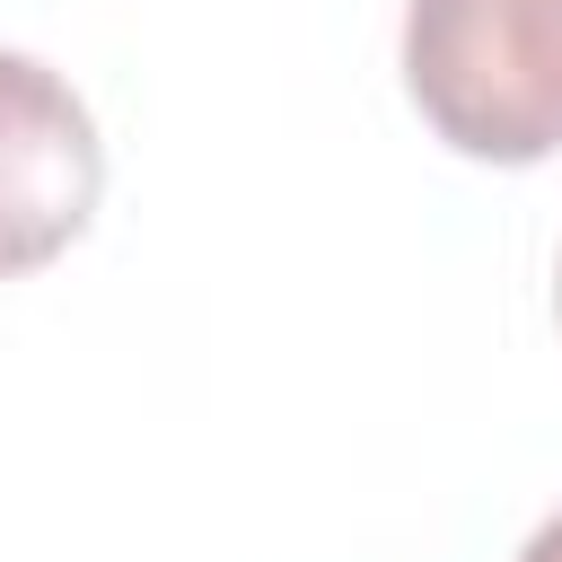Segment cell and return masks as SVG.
<instances>
[{"instance_id": "cell-4", "label": "cell", "mask_w": 562, "mask_h": 562, "mask_svg": "<svg viewBox=\"0 0 562 562\" xmlns=\"http://www.w3.org/2000/svg\"><path fill=\"white\" fill-rule=\"evenodd\" d=\"M553 316H562V272H553Z\"/></svg>"}, {"instance_id": "cell-3", "label": "cell", "mask_w": 562, "mask_h": 562, "mask_svg": "<svg viewBox=\"0 0 562 562\" xmlns=\"http://www.w3.org/2000/svg\"><path fill=\"white\" fill-rule=\"evenodd\" d=\"M518 562H562V509H553V518H544V527L518 544Z\"/></svg>"}, {"instance_id": "cell-2", "label": "cell", "mask_w": 562, "mask_h": 562, "mask_svg": "<svg viewBox=\"0 0 562 562\" xmlns=\"http://www.w3.org/2000/svg\"><path fill=\"white\" fill-rule=\"evenodd\" d=\"M105 193V140L61 70L0 53V281L53 263Z\"/></svg>"}, {"instance_id": "cell-1", "label": "cell", "mask_w": 562, "mask_h": 562, "mask_svg": "<svg viewBox=\"0 0 562 562\" xmlns=\"http://www.w3.org/2000/svg\"><path fill=\"white\" fill-rule=\"evenodd\" d=\"M404 88L465 158L562 149V0H404Z\"/></svg>"}]
</instances>
